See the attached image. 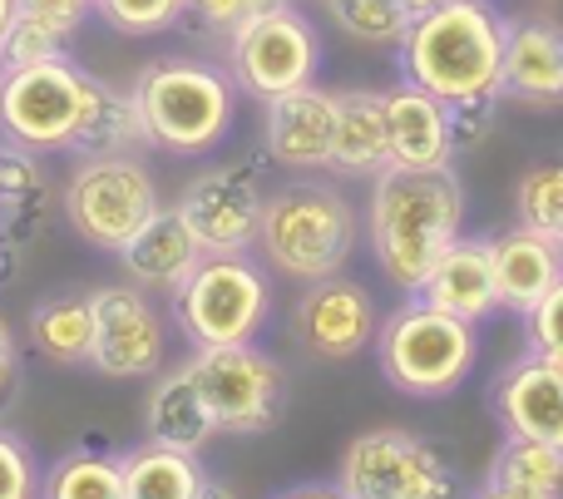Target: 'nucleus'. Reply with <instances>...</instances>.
<instances>
[{
  "instance_id": "f257e3e1",
  "label": "nucleus",
  "mask_w": 563,
  "mask_h": 499,
  "mask_svg": "<svg viewBox=\"0 0 563 499\" xmlns=\"http://www.w3.org/2000/svg\"><path fill=\"white\" fill-rule=\"evenodd\" d=\"M465 223V184L455 168H396L371 178V253L390 287L416 297Z\"/></svg>"
},
{
  "instance_id": "f03ea898",
  "label": "nucleus",
  "mask_w": 563,
  "mask_h": 499,
  "mask_svg": "<svg viewBox=\"0 0 563 499\" xmlns=\"http://www.w3.org/2000/svg\"><path fill=\"white\" fill-rule=\"evenodd\" d=\"M505 30L509 20L489 0H450V5L416 15L400 35V75L430 89L435 99H499L505 75Z\"/></svg>"
},
{
  "instance_id": "7ed1b4c3",
  "label": "nucleus",
  "mask_w": 563,
  "mask_h": 499,
  "mask_svg": "<svg viewBox=\"0 0 563 499\" xmlns=\"http://www.w3.org/2000/svg\"><path fill=\"white\" fill-rule=\"evenodd\" d=\"M139 114L148 129V148L164 154H208L228 138L238 109V85L228 69L208 65V59L164 55L148 59L129 85Z\"/></svg>"
},
{
  "instance_id": "20e7f679",
  "label": "nucleus",
  "mask_w": 563,
  "mask_h": 499,
  "mask_svg": "<svg viewBox=\"0 0 563 499\" xmlns=\"http://www.w3.org/2000/svg\"><path fill=\"white\" fill-rule=\"evenodd\" d=\"M257 247L277 273L297 282L336 277L356 247V213L341 193L321 184H291L263 198Z\"/></svg>"
},
{
  "instance_id": "39448f33",
  "label": "nucleus",
  "mask_w": 563,
  "mask_h": 499,
  "mask_svg": "<svg viewBox=\"0 0 563 499\" xmlns=\"http://www.w3.org/2000/svg\"><path fill=\"white\" fill-rule=\"evenodd\" d=\"M376 366L396 391L435 401L450 396L470 376V366L479 362V336L470 322L440 312L430 302H406L380 322L376 332Z\"/></svg>"
},
{
  "instance_id": "423d86ee",
  "label": "nucleus",
  "mask_w": 563,
  "mask_h": 499,
  "mask_svg": "<svg viewBox=\"0 0 563 499\" xmlns=\"http://www.w3.org/2000/svg\"><path fill=\"white\" fill-rule=\"evenodd\" d=\"M273 287L247 253H203L174 287V322L194 346H243L263 332Z\"/></svg>"
},
{
  "instance_id": "0eeeda50",
  "label": "nucleus",
  "mask_w": 563,
  "mask_h": 499,
  "mask_svg": "<svg viewBox=\"0 0 563 499\" xmlns=\"http://www.w3.org/2000/svg\"><path fill=\"white\" fill-rule=\"evenodd\" d=\"M158 184L139 154H99L79 158L59 193V213L75 228V237L95 253H119L148 218L158 213Z\"/></svg>"
},
{
  "instance_id": "6e6552de",
  "label": "nucleus",
  "mask_w": 563,
  "mask_h": 499,
  "mask_svg": "<svg viewBox=\"0 0 563 499\" xmlns=\"http://www.w3.org/2000/svg\"><path fill=\"white\" fill-rule=\"evenodd\" d=\"M89 104V69L69 55L25 69H0V138L35 154H69Z\"/></svg>"
},
{
  "instance_id": "1a4fd4ad",
  "label": "nucleus",
  "mask_w": 563,
  "mask_h": 499,
  "mask_svg": "<svg viewBox=\"0 0 563 499\" xmlns=\"http://www.w3.org/2000/svg\"><path fill=\"white\" fill-rule=\"evenodd\" d=\"M188 376L203 391L223 435H267L287 415V372L253 342L243 346H198Z\"/></svg>"
},
{
  "instance_id": "9d476101",
  "label": "nucleus",
  "mask_w": 563,
  "mask_h": 499,
  "mask_svg": "<svg viewBox=\"0 0 563 499\" xmlns=\"http://www.w3.org/2000/svg\"><path fill=\"white\" fill-rule=\"evenodd\" d=\"M321 69V35L301 10H263L243 15L228 30V75L243 95L277 99L287 89L311 85Z\"/></svg>"
},
{
  "instance_id": "9b49d317",
  "label": "nucleus",
  "mask_w": 563,
  "mask_h": 499,
  "mask_svg": "<svg viewBox=\"0 0 563 499\" xmlns=\"http://www.w3.org/2000/svg\"><path fill=\"white\" fill-rule=\"evenodd\" d=\"M455 465L410 431H366L336 465L346 499H455Z\"/></svg>"
},
{
  "instance_id": "f8f14e48",
  "label": "nucleus",
  "mask_w": 563,
  "mask_h": 499,
  "mask_svg": "<svg viewBox=\"0 0 563 499\" xmlns=\"http://www.w3.org/2000/svg\"><path fill=\"white\" fill-rule=\"evenodd\" d=\"M263 184H257L253 164H218L188 178L178 193V213L203 243V253H247L257 243V223H263Z\"/></svg>"
},
{
  "instance_id": "ddd939ff",
  "label": "nucleus",
  "mask_w": 563,
  "mask_h": 499,
  "mask_svg": "<svg viewBox=\"0 0 563 499\" xmlns=\"http://www.w3.org/2000/svg\"><path fill=\"white\" fill-rule=\"evenodd\" d=\"M380 332L376 302L361 282L351 277H317L291 307V336L307 356L317 362H351L361 356Z\"/></svg>"
},
{
  "instance_id": "4468645a",
  "label": "nucleus",
  "mask_w": 563,
  "mask_h": 499,
  "mask_svg": "<svg viewBox=\"0 0 563 499\" xmlns=\"http://www.w3.org/2000/svg\"><path fill=\"white\" fill-rule=\"evenodd\" d=\"M95 346L89 366L114 381L154 376L164 366V322L139 287H95Z\"/></svg>"
},
{
  "instance_id": "2eb2a0df",
  "label": "nucleus",
  "mask_w": 563,
  "mask_h": 499,
  "mask_svg": "<svg viewBox=\"0 0 563 499\" xmlns=\"http://www.w3.org/2000/svg\"><path fill=\"white\" fill-rule=\"evenodd\" d=\"M55 213V188L35 148L0 138V282L20 267L25 247H35Z\"/></svg>"
},
{
  "instance_id": "dca6fc26",
  "label": "nucleus",
  "mask_w": 563,
  "mask_h": 499,
  "mask_svg": "<svg viewBox=\"0 0 563 499\" xmlns=\"http://www.w3.org/2000/svg\"><path fill=\"white\" fill-rule=\"evenodd\" d=\"M331 129H336V95L311 79V85L267 99L263 148L282 168H327L331 164Z\"/></svg>"
},
{
  "instance_id": "f3484780",
  "label": "nucleus",
  "mask_w": 563,
  "mask_h": 499,
  "mask_svg": "<svg viewBox=\"0 0 563 499\" xmlns=\"http://www.w3.org/2000/svg\"><path fill=\"white\" fill-rule=\"evenodd\" d=\"M489 401H495V415L509 435L563 451V372L544 366L539 356H525V362L499 372Z\"/></svg>"
},
{
  "instance_id": "a211bd4d",
  "label": "nucleus",
  "mask_w": 563,
  "mask_h": 499,
  "mask_svg": "<svg viewBox=\"0 0 563 499\" xmlns=\"http://www.w3.org/2000/svg\"><path fill=\"white\" fill-rule=\"evenodd\" d=\"M420 302L440 307V312L460 317V322L479 326L499 307L495 292V257H489V237H455L420 282Z\"/></svg>"
},
{
  "instance_id": "6ab92c4d",
  "label": "nucleus",
  "mask_w": 563,
  "mask_h": 499,
  "mask_svg": "<svg viewBox=\"0 0 563 499\" xmlns=\"http://www.w3.org/2000/svg\"><path fill=\"white\" fill-rule=\"evenodd\" d=\"M489 257H495V292L499 307L515 317H529L563 277V253L554 237L534 233V228L515 223L499 237H489Z\"/></svg>"
},
{
  "instance_id": "aec40b11",
  "label": "nucleus",
  "mask_w": 563,
  "mask_h": 499,
  "mask_svg": "<svg viewBox=\"0 0 563 499\" xmlns=\"http://www.w3.org/2000/svg\"><path fill=\"white\" fill-rule=\"evenodd\" d=\"M499 95L519 104H563V30L549 20H509Z\"/></svg>"
},
{
  "instance_id": "412c9836",
  "label": "nucleus",
  "mask_w": 563,
  "mask_h": 499,
  "mask_svg": "<svg viewBox=\"0 0 563 499\" xmlns=\"http://www.w3.org/2000/svg\"><path fill=\"white\" fill-rule=\"evenodd\" d=\"M386 138L396 168H445L455 158L445 124V99H435L420 85L386 89Z\"/></svg>"
},
{
  "instance_id": "4be33fe9",
  "label": "nucleus",
  "mask_w": 563,
  "mask_h": 499,
  "mask_svg": "<svg viewBox=\"0 0 563 499\" xmlns=\"http://www.w3.org/2000/svg\"><path fill=\"white\" fill-rule=\"evenodd\" d=\"M119 267L134 277L139 287H158V292H174L188 273L203 257V243L194 237V228L184 223L178 208H158L124 247H119Z\"/></svg>"
},
{
  "instance_id": "5701e85b",
  "label": "nucleus",
  "mask_w": 563,
  "mask_h": 499,
  "mask_svg": "<svg viewBox=\"0 0 563 499\" xmlns=\"http://www.w3.org/2000/svg\"><path fill=\"white\" fill-rule=\"evenodd\" d=\"M386 164H390L386 95H380V89H341L327 168H336V174H346V178H376Z\"/></svg>"
},
{
  "instance_id": "b1692460",
  "label": "nucleus",
  "mask_w": 563,
  "mask_h": 499,
  "mask_svg": "<svg viewBox=\"0 0 563 499\" xmlns=\"http://www.w3.org/2000/svg\"><path fill=\"white\" fill-rule=\"evenodd\" d=\"M144 431L154 445H168V451H184V455H198L218 435V421L208 411L203 391L194 386V376H188V366L164 372L154 381L144 406Z\"/></svg>"
},
{
  "instance_id": "393cba45",
  "label": "nucleus",
  "mask_w": 563,
  "mask_h": 499,
  "mask_svg": "<svg viewBox=\"0 0 563 499\" xmlns=\"http://www.w3.org/2000/svg\"><path fill=\"white\" fill-rule=\"evenodd\" d=\"M139 148H148V129H144L134 95L89 75V104H85L75 138H69V154L99 158V154H139Z\"/></svg>"
},
{
  "instance_id": "a878e982",
  "label": "nucleus",
  "mask_w": 563,
  "mask_h": 499,
  "mask_svg": "<svg viewBox=\"0 0 563 499\" xmlns=\"http://www.w3.org/2000/svg\"><path fill=\"white\" fill-rule=\"evenodd\" d=\"M30 346L49 366H89L95 346V302L89 292H49L30 307Z\"/></svg>"
},
{
  "instance_id": "bb28decb",
  "label": "nucleus",
  "mask_w": 563,
  "mask_h": 499,
  "mask_svg": "<svg viewBox=\"0 0 563 499\" xmlns=\"http://www.w3.org/2000/svg\"><path fill=\"white\" fill-rule=\"evenodd\" d=\"M119 465H124V499H198L208 480L198 455L168 451L154 441L119 455Z\"/></svg>"
},
{
  "instance_id": "cd10ccee",
  "label": "nucleus",
  "mask_w": 563,
  "mask_h": 499,
  "mask_svg": "<svg viewBox=\"0 0 563 499\" xmlns=\"http://www.w3.org/2000/svg\"><path fill=\"white\" fill-rule=\"evenodd\" d=\"M40 499H124V465L114 451H65L40 475Z\"/></svg>"
},
{
  "instance_id": "c85d7f7f",
  "label": "nucleus",
  "mask_w": 563,
  "mask_h": 499,
  "mask_svg": "<svg viewBox=\"0 0 563 499\" xmlns=\"http://www.w3.org/2000/svg\"><path fill=\"white\" fill-rule=\"evenodd\" d=\"M489 480L509 485L519 495L534 499H563V451L544 441H525V435H509L505 451L489 465Z\"/></svg>"
},
{
  "instance_id": "c756f323",
  "label": "nucleus",
  "mask_w": 563,
  "mask_h": 499,
  "mask_svg": "<svg viewBox=\"0 0 563 499\" xmlns=\"http://www.w3.org/2000/svg\"><path fill=\"white\" fill-rule=\"evenodd\" d=\"M331 25L351 35L356 45H400L410 30L406 0H327Z\"/></svg>"
},
{
  "instance_id": "7c9ffc66",
  "label": "nucleus",
  "mask_w": 563,
  "mask_h": 499,
  "mask_svg": "<svg viewBox=\"0 0 563 499\" xmlns=\"http://www.w3.org/2000/svg\"><path fill=\"white\" fill-rule=\"evenodd\" d=\"M519 223L534 228V233L563 243V164H534L525 178H519Z\"/></svg>"
},
{
  "instance_id": "2f4dec72",
  "label": "nucleus",
  "mask_w": 563,
  "mask_h": 499,
  "mask_svg": "<svg viewBox=\"0 0 563 499\" xmlns=\"http://www.w3.org/2000/svg\"><path fill=\"white\" fill-rule=\"evenodd\" d=\"M95 15L129 40L164 35L184 20V0H95Z\"/></svg>"
},
{
  "instance_id": "473e14b6",
  "label": "nucleus",
  "mask_w": 563,
  "mask_h": 499,
  "mask_svg": "<svg viewBox=\"0 0 563 499\" xmlns=\"http://www.w3.org/2000/svg\"><path fill=\"white\" fill-rule=\"evenodd\" d=\"M69 40L59 35V30L40 25V20L30 15H15L10 20V30L0 35V69H25V65H45V59H59L69 55Z\"/></svg>"
},
{
  "instance_id": "72a5a7b5",
  "label": "nucleus",
  "mask_w": 563,
  "mask_h": 499,
  "mask_svg": "<svg viewBox=\"0 0 563 499\" xmlns=\"http://www.w3.org/2000/svg\"><path fill=\"white\" fill-rule=\"evenodd\" d=\"M525 342H529V356H539L544 366L563 372V277L554 282V292L525 317Z\"/></svg>"
},
{
  "instance_id": "f704fd0d",
  "label": "nucleus",
  "mask_w": 563,
  "mask_h": 499,
  "mask_svg": "<svg viewBox=\"0 0 563 499\" xmlns=\"http://www.w3.org/2000/svg\"><path fill=\"white\" fill-rule=\"evenodd\" d=\"M0 499H40V470L30 445L0 425Z\"/></svg>"
},
{
  "instance_id": "c9c22d12",
  "label": "nucleus",
  "mask_w": 563,
  "mask_h": 499,
  "mask_svg": "<svg viewBox=\"0 0 563 499\" xmlns=\"http://www.w3.org/2000/svg\"><path fill=\"white\" fill-rule=\"evenodd\" d=\"M445 124H450V148H455V154L479 148L489 138V129H495V95L455 99V104H445Z\"/></svg>"
},
{
  "instance_id": "e433bc0d",
  "label": "nucleus",
  "mask_w": 563,
  "mask_h": 499,
  "mask_svg": "<svg viewBox=\"0 0 563 499\" xmlns=\"http://www.w3.org/2000/svg\"><path fill=\"white\" fill-rule=\"evenodd\" d=\"M15 15H30L40 25L59 30V35H75L89 15H95V0H15Z\"/></svg>"
},
{
  "instance_id": "4c0bfd02",
  "label": "nucleus",
  "mask_w": 563,
  "mask_h": 499,
  "mask_svg": "<svg viewBox=\"0 0 563 499\" xmlns=\"http://www.w3.org/2000/svg\"><path fill=\"white\" fill-rule=\"evenodd\" d=\"M184 15H194L213 35H228L247 15V0H184Z\"/></svg>"
},
{
  "instance_id": "58836bf2",
  "label": "nucleus",
  "mask_w": 563,
  "mask_h": 499,
  "mask_svg": "<svg viewBox=\"0 0 563 499\" xmlns=\"http://www.w3.org/2000/svg\"><path fill=\"white\" fill-rule=\"evenodd\" d=\"M20 391V342H15V326L0 317V415L15 406Z\"/></svg>"
},
{
  "instance_id": "ea45409f",
  "label": "nucleus",
  "mask_w": 563,
  "mask_h": 499,
  "mask_svg": "<svg viewBox=\"0 0 563 499\" xmlns=\"http://www.w3.org/2000/svg\"><path fill=\"white\" fill-rule=\"evenodd\" d=\"M277 499H346L336 490V485H291V490H282Z\"/></svg>"
},
{
  "instance_id": "a19ab883",
  "label": "nucleus",
  "mask_w": 563,
  "mask_h": 499,
  "mask_svg": "<svg viewBox=\"0 0 563 499\" xmlns=\"http://www.w3.org/2000/svg\"><path fill=\"white\" fill-rule=\"evenodd\" d=\"M475 499H534V495H519V490H509V485L489 480V485H479V490H475Z\"/></svg>"
},
{
  "instance_id": "79ce46f5",
  "label": "nucleus",
  "mask_w": 563,
  "mask_h": 499,
  "mask_svg": "<svg viewBox=\"0 0 563 499\" xmlns=\"http://www.w3.org/2000/svg\"><path fill=\"white\" fill-rule=\"evenodd\" d=\"M198 499H238V490H233V485H223V480H203Z\"/></svg>"
},
{
  "instance_id": "37998d69",
  "label": "nucleus",
  "mask_w": 563,
  "mask_h": 499,
  "mask_svg": "<svg viewBox=\"0 0 563 499\" xmlns=\"http://www.w3.org/2000/svg\"><path fill=\"white\" fill-rule=\"evenodd\" d=\"M440 5H450V0H406L410 20H416V15H430V10H440Z\"/></svg>"
},
{
  "instance_id": "c03bdc74",
  "label": "nucleus",
  "mask_w": 563,
  "mask_h": 499,
  "mask_svg": "<svg viewBox=\"0 0 563 499\" xmlns=\"http://www.w3.org/2000/svg\"><path fill=\"white\" fill-rule=\"evenodd\" d=\"M291 0H247V15H263V10H287Z\"/></svg>"
},
{
  "instance_id": "a18cd8bd",
  "label": "nucleus",
  "mask_w": 563,
  "mask_h": 499,
  "mask_svg": "<svg viewBox=\"0 0 563 499\" xmlns=\"http://www.w3.org/2000/svg\"><path fill=\"white\" fill-rule=\"evenodd\" d=\"M10 20H15V0H0V35L10 30Z\"/></svg>"
},
{
  "instance_id": "49530a36",
  "label": "nucleus",
  "mask_w": 563,
  "mask_h": 499,
  "mask_svg": "<svg viewBox=\"0 0 563 499\" xmlns=\"http://www.w3.org/2000/svg\"><path fill=\"white\" fill-rule=\"evenodd\" d=\"M559 253H563V243H559Z\"/></svg>"
}]
</instances>
